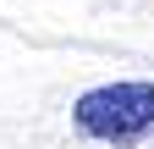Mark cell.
Listing matches in <instances>:
<instances>
[{
    "mask_svg": "<svg viewBox=\"0 0 154 149\" xmlns=\"http://www.w3.org/2000/svg\"><path fill=\"white\" fill-rule=\"evenodd\" d=\"M72 127L94 144L110 149H132L154 133V83L127 78V83H99L88 94H77L72 105Z\"/></svg>",
    "mask_w": 154,
    "mask_h": 149,
    "instance_id": "1",
    "label": "cell"
}]
</instances>
